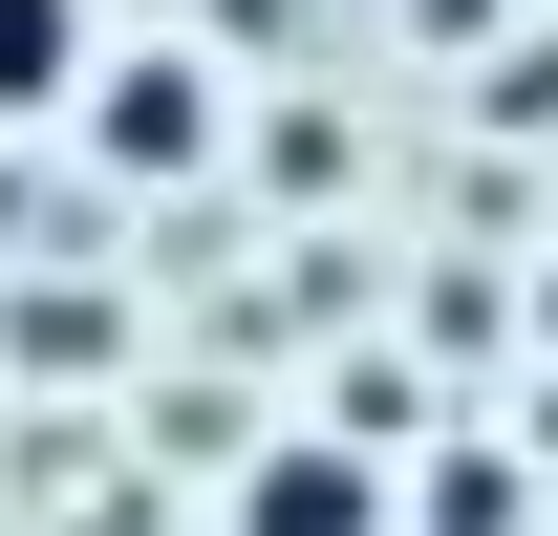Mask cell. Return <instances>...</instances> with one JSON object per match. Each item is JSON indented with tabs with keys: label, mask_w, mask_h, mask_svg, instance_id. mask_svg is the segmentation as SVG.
<instances>
[{
	"label": "cell",
	"mask_w": 558,
	"mask_h": 536,
	"mask_svg": "<svg viewBox=\"0 0 558 536\" xmlns=\"http://www.w3.org/2000/svg\"><path fill=\"white\" fill-rule=\"evenodd\" d=\"M108 65V0H0V130H65Z\"/></svg>",
	"instance_id": "cell-3"
},
{
	"label": "cell",
	"mask_w": 558,
	"mask_h": 536,
	"mask_svg": "<svg viewBox=\"0 0 558 536\" xmlns=\"http://www.w3.org/2000/svg\"><path fill=\"white\" fill-rule=\"evenodd\" d=\"M537 322H558V279H537Z\"/></svg>",
	"instance_id": "cell-4"
},
{
	"label": "cell",
	"mask_w": 558,
	"mask_h": 536,
	"mask_svg": "<svg viewBox=\"0 0 558 536\" xmlns=\"http://www.w3.org/2000/svg\"><path fill=\"white\" fill-rule=\"evenodd\" d=\"M236 536H387V472L301 429V451H258V472H236Z\"/></svg>",
	"instance_id": "cell-2"
},
{
	"label": "cell",
	"mask_w": 558,
	"mask_h": 536,
	"mask_svg": "<svg viewBox=\"0 0 558 536\" xmlns=\"http://www.w3.org/2000/svg\"><path fill=\"white\" fill-rule=\"evenodd\" d=\"M86 130H108V172L172 194V172L215 150V65H130V44H108V65H86Z\"/></svg>",
	"instance_id": "cell-1"
}]
</instances>
